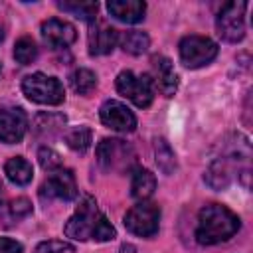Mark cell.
Returning a JSON list of instances; mask_svg holds the SVG:
<instances>
[{"label":"cell","mask_w":253,"mask_h":253,"mask_svg":"<svg viewBox=\"0 0 253 253\" xmlns=\"http://www.w3.org/2000/svg\"><path fill=\"white\" fill-rule=\"evenodd\" d=\"M217 55V43L206 36H186L180 42V59L186 67L198 69L213 61Z\"/></svg>","instance_id":"5"},{"label":"cell","mask_w":253,"mask_h":253,"mask_svg":"<svg viewBox=\"0 0 253 253\" xmlns=\"http://www.w3.org/2000/svg\"><path fill=\"white\" fill-rule=\"evenodd\" d=\"M14 57L20 65H30L38 57V45L32 38H20L14 45Z\"/></svg>","instance_id":"23"},{"label":"cell","mask_w":253,"mask_h":253,"mask_svg":"<svg viewBox=\"0 0 253 253\" xmlns=\"http://www.w3.org/2000/svg\"><path fill=\"white\" fill-rule=\"evenodd\" d=\"M0 200H2V182H0Z\"/></svg>","instance_id":"32"},{"label":"cell","mask_w":253,"mask_h":253,"mask_svg":"<svg viewBox=\"0 0 253 253\" xmlns=\"http://www.w3.org/2000/svg\"><path fill=\"white\" fill-rule=\"evenodd\" d=\"M65 235L79 241H111L117 235V231L111 225V221L99 211L95 198L83 196L75 208V213L65 223Z\"/></svg>","instance_id":"1"},{"label":"cell","mask_w":253,"mask_h":253,"mask_svg":"<svg viewBox=\"0 0 253 253\" xmlns=\"http://www.w3.org/2000/svg\"><path fill=\"white\" fill-rule=\"evenodd\" d=\"M119 43H121V47H123L126 53H130V55H140V53H144V51L148 49L150 40H148V36H146L144 32H140V30H128V32L119 34Z\"/></svg>","instance_id":"18"},{"label":"cell","mask_w":253,"mask_h":253,"mask_svg":"<svg viewBox=\"0 0 253 253\" xmlns=\"http://www.w3.org/2000/svg\"><path fill=\"white\" fill-rule=\"evenodd\" d=\"M22 91L30 101L40 103V105H59L65 99V91L59 79L43 75V73H32L24 77Z\"/></svg>","instance_id":"3"},{"label":"cell","mask_w":253,"mask_h":253,"mask_svg":"<svg viewBox=\"0 0 253 253\" xmlns=\"http://www.w3.org/2000/svg\"><path fill=\"white\" fill-rule=\"evenodd\" d=\"M8 211L14 219H22L26 215L32 213V204L26 200V198H18V200H12L10 206H8Z\"/></svg>","instance_id":"27"},{"label":"cell","mask_w":253,"mask_h":253,"mask_svg":"<svg viewBox=\"0 0 253 253\" xmlns=\"http://www.w3.org/2000/svg\"><path fill=\"white\" fill-rule=\"evenodd\" d=\"M57 117H59V115H45V113L38 115V119H36V128H38L40 132H53V130H57V128L63 126V123H65V121L51 123V121H55Z\"/></svg>","instance_id":"26"},{"label":"cell","mask_w":253,"mask_h":253,"mask_svg":"<svg viewBox=\"0 0 253 253\" xmlns=\"http://www.w3.org/2000/svg\"><path fill=\"white\" fill-rule=\"evenodd\" d=\"M28 130V115L20 107L0 109V140L6 144H16L24 138Z\"/></svg>","instance_id":"9"},{"label":"cell","mask_w":253,"mask_h":253,"mask_svg":"<svg viewBox=\"0 0 253 253\" xmlns=\"http://www.w3.org/2000/svg\"><path fill=\"white\" fill-rule=\"evenodd\" d=\"M154 190H156V178H154V174L150 170H146V168L134 170L132 182H130V194L136 200L144 202L146 198H150L154 194Z\"/></svg>","instance_id":"17"},{"label":"cell","mask_w":253,"mask_h":253,"mask_svg":"<svg viewBox=\"0 0 253 253\" xmlns=\"http://www.w3.org/2000/svg\"><path fill=\"white\" fill-rule=\"evenodd\" d=\"M158 221H160V210L156 204L150 202H140L132 206L126 215H125V227L138 235V237H150L158 231Z\"/></svg>","instance_id":"7"},{"label":"cell","mask_w":253,"mask_h":253,"mask_svg":"<svg viewBox=\"0 0 253 253\" xmlns=\"http://www.w3.org/2000/svg\"><path fill=\"white\" fill-rule=\"evenodd\" d=\"M97 85V75L91 71V69H85V67H79L71 73V87L75 93L79 95H89Z\"/></svg>","instance_id":"20"},{"label":"cell","mask_w":253,"mask_h":253,"mask_svg":"<svg viewBox=\"0 0 253 253\" xmlns=\"http://www.w3.org/2000/svg\"><path fill=\"white\" fill-rule=\"evenodd\" d=\"M4 174H6L8 180H10L12 184H16V186H26V184H30V182H32V176H34L32 164H30L26 158H22V156L10 158V160L4 164Z\"/></svg>","instance_id":"16"},{"label":"cell","mask_w":253,"mask_h":253,"mask_svg":"<svg viewBox=\"0 0 253 253\" xmlns=\"http://www.w3.org/2000/svg\"><path fill=\"white\" fill-rule=\"evenodd\" d=\"M119 253H136V249L132 247V245H128V243H125L123 247H121V251Z\"/></svg>","instance_id":"30"},{"label":"cell","mask_w":253,"mask_h":253,"mask_svg":"<svg viewBox=\"0 0 253 253\" xmlns=\"http://www.w3.org/2000/svg\"><path fill=\"white\" fill-rule=\"evenodd\" d=\"M245 8L247 4L245 2H227L223 4V8L219 10L217 14V34L225 40V42H241L243 36H245Z\"/></svg>","instance_id":"6"},{"label":"cell","mask_w":253,"mask_h":253,"mask_svg":"<svg viewBox=\"0 0 253 253\" xmlns=\"http://www.w3.org/2000/svg\"><path fill=\"white\" fill-rule=\"evenodd\" d=\"M117 91L128 101H132L136 107L144 109L152 103L156 87H154L152 77L146 73L136 75L132 71H121L117 77Z\"/></svg>","instance_id":"4"},{"label":"cell","mask_w":253,"mask_h":253,"mask_svg":"<svg viewBox=\"0 0 253 253\" xmlns=\"http://www.w3.org/2000/svg\"><path fill=\"white\" fill-rule=\"evenodd\" d=\"M63 251H73L71 245L63 243V241H55V239H49V241H43L36 247L34 253H63Z\"/></svg>","instance_id":"28"},{"label":"cell","mask_w":253,"mask_h":253,"mask_svg":"<svg viewBox=\"0 0 253 253\" xmlns=\"http://www.w3.org/2000/svg\"><path fill=\"white\" fill-rule=\"evenodd\" d=\"M38 158H40V164L43 170L47 172H55L61 168V156L53 150V148H47V146H42L40 152H38Z\"/></svg>","instance_id":"25"},{"label":"cell","mask_w":253,"mask_h":253,"mask_svg":"<svg viewBox=\"0 0 253 253\" xmlns=\"http://www.w3.org/2000/svg\"><path fill=\"white\" fill-rule=\"evenodd\" d=\"M204 178H206V182H208L213 190H223V188H227L229 182H231V170H229V166H227L225 160H215V162L208 168V172H206Z\"/></svg>","instance_id":"19"},{"label":"cell","mask_w":253,"mask_h":253,"mask_svg":"<svg viewBox=\"0 0 253 253\" xmlns=\"http://www.w3.org/2000/svg\"><path fill=\"white\" fill-rule=\"evenodd\" d=\"M154 156H156V164L164 174H170L176 168V156L174 150L170 148V144L164 138H158L154 144Z\"/></svg>","instance_id":"21"},{"label":"cell","mask_w":253,"mask_h":253,"mask_svg":"<svg viewBox=\"0 0 253 253\" xmlns=\"http://www.w3.org/2000/svg\"><path fill=\"white\" fill-rule=\"evenodd\" d=\"M101 121L105 126L113 128V130H119V132H132L136 128V117L132 115V111L119 103V101H107L103 103L101 111Z\"/></svg>","instance_id":"11"},{"label":"cell","mask_w":253,"mask_h":253,"mask_svg":"<svg viewBox=\"0 0 253 253\" xmlns=\"http://www.w3.org/2000/svg\"><path fill=\"white\" fill-rule=\"evenodd\" d=\"M107 10L113 18H117L125 24H136L144 18L146 4L140 0H111L107 4Z\"/></svg>","instance_id":"15"},{"label":"cell","mask_w":253,"mask_h":253,"mask_svg":"<svg viewBox=\"0 0 253 253\" xmlns=\"http://www.w3.org/2000/svg\"><path fill=\"white\" fill-rule=\"evenodd\" d=\"M97 160L101 164V168H105L107 172L111 170H126L130 168V164L134 162V150L119 138H105L99 146H97Z\"/></svg>","instance_id":"8"},{"label":"cell","mask_w":253,"mask_h":253,"mask_svg":"<svg viewBox=\"0 0 253 253\" xmlns=\"http://www.w3.org/2000/svg\"><path fill=\"white\" fill-rule=\"evenodd\" d=\"M77 184H75V176L71 170L59 168L55 172L49 174V178L42 184V198H57V200H73L77 198Z\"/></svg>","instance_id":"10"},{"label":"cell","mask_w":253,"mask_h":253,"mask_svg":"<svg viewBox=\"0 0 253 253\" xmlns=\"http://www.w3.org/2000/svg\"><path fill=\"white\" fill-rule=\"evenodd\" d=\"M4 40V32H2V28H0V42Z\"/></svg>","instance_id":"31"},{"label":"cell","mask_w":253,"mask_h":253,"mask_svg":"<svg viewBox=\"0 0 253 253\" xmlns=\"http://www.w3.org/2000/svg\"><path fill=\"white\" fill-rule=\"evenodd\" d=\"M42 38L51 47H67L75 42L77 32L69 22L59 20V18H51V20H45L42 24Z\"/></svg>","instance_id":"13"},{"label":"cell","mask_w":253,"mask_h":253,"mask_svg":"<svg viewBox=\"0 0 253 253\" xmlns=\"http://www.w3.org/2000/svg\"><path fill=\"white\" fill-rule=\"evenodd\" d=\"M65 142L71 150L75 152H85L89 146H91V130L87 126H79V128H73L67 136H65Z\"/></svg>","instance_id":"24"},{"label":"cell","mask_w":253,"mask_h":253,"mask_svg":"<svg viewBox=\"0 0 253 253\" xmlns=\"http://www.w3.org/2000/svg\"><path fill=\"white\" fill-rule=\"evenodd\" d=\"M239 229V217L219 204H208L200 210L196 239L202 245H215L233 237Z\"/></svg>","instance_id":"2"},{"label":"cell","mask_w":253,"mask_h":253,"mask_svg":"<svg viewBox=\"0 0 253 253\" xmlns=\"http://www.w3.org/2000/svg\"><path fill=\"white\" fill-rule=\"evenodd\" d=\"M0 253H22V243L8 237H0Z\"/></svg>","instance_id":"29"},{"label":"cell","mask_w":253,"mask_h":253,"mask_svg":"<svg viewBox=\"0 0 253 253\" xmlns=\"http://www.w3.org/2000/svg\"><path fill=\"white\" fill-rule=\"evenodd\" d=\"M119 43V32L105 22H91L89 30V53L91 55H107Z\"/></svg>","instance_id":"12"},{"label":"cell","mask_w":253,"mask_h":253,"mask_svg":"<svg viewBox=\"0 0 253 253\" xmlns=\"http://www.w3.org/2000/svg\"><path fill=\"white\" fill-rule=\"evenodd\" d=\"M57 6L63 12H71L77 18L87 20V22H93L97 18V10H99V4L97 2H59Z\"/></svg>","instance_id":"22"},{"label":"cell","mask_w":253,"mask_h":253,"mask_svg":"<svg viewBox=\"0 0 253 253\" xmlns=\"http://www.w3.org/2000/svg\"><path fill=\"white\" fill-rule=\"evenodd\" d=\"M152 69H154V87L160 89L164 97H172L178 89V75L174 71V65L168 57L156 55L152 59Z\"/></svg>","instance_id":"14"}]
</instances>
